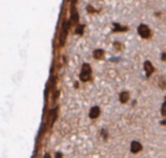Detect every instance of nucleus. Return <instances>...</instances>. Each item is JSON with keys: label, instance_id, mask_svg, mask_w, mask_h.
Instances as JSON below:
<instances>
[{"label": "nucleus", "instance_id": "f257e3e1", "mask_svg": "<svg viewBox=\"0 0 166 158\" xmlns=\"http://www.w3.org/2000/svg\"><path fill=\"white\" fill-rule=\"evenodd\" d=\"M138 33L143 37V38H149V37H150V34H151V31L147 25L141 24L138 27Z\"/></svg>", "mask_w": 166, "mask_h": 158}, {"label": "nucleus", "instance_id": "f03ea898", "mask_svg": "<svg viewBox=\"0 0 166 158\" xmlns=\"http://www.w3.org/2000/svg\"><path fill=\"white\" fill-rule=\"evenodd\" d=\"M144 68H145L146 73H147V76H150V75H151V73H153V65L151 64V62H150V61H146V62H145Z\"/></svg>", "mask_w": 166, "mask_h": 158}, {"label": "nucleus", "instance_id": "7ed1b4c3", "mask_svg": "<svg viewBox=\"0 0 166 158\" xmlns=\"http://www.w3.org/2000/svg\"><path fill=\"white\" fill-rule=\"evenodd\" d=\"M99 114H100V110H99L98 107H93L91 110L89 112V116L91 117V119H96Z\"/></svg>", "mask_w": 166, "mask_h": 158}, {"label": "nucleus", "instance_id": "20e7f679", "mask_svg": "<svg viewBox=\"0 0 166 158\" xmlns=\"http://www.w3.org/2000/svg\"><path fill=\"white\" fill-rule=\"evenodd\" d=\"M141 149H142V146L140 145L138 142H133L132 143H131V151L134 152V153L140 151Z\"/></svg>", "mask_w": 166, "mask_h": 158}, {"label": "nucleus", "instance_id": "39448f33", "mask_svg": "<svg viewBox=\"0 0 166 158\" xmlns=\"http://www.w3.org/2000/svg\"><path fill=\"white\" fill-rule=\"evenodd\" d=\"M128 98H129V94H128L127 92H122L121 95H119V100H121V103L127 102Z\"/></svg>", "mask_w": 166, "mask_h": 158}, {"label": "nucleus", "instance_id": "423d86ee", "mask_svg": "<svg viewBox=\"0 0 166 158\" xmlns=\"http://www.w3.org/2000/svg\"><path fill=\"white\" fill-rule=\"evenodd\" d=\"M80 79H81L83 82L89 81V80L90 79V74H89V73H84V72H82L81 75H80Z\"/></svg>", "mask_w": 166, "mask_h": 158}, {"label": "nucleus", "instance_id": "0eeeda50", "mask_svg": "<svg viewBox=\"0 0 166 158\" xmlns=\"http://www.w3.org/2000/svg\"><path fill=\"white\" fill-rule=\"evenodd\" d=\"M103 54H104V53H103V51H102V50H96V51H94V53H93V55H94V57L96 59L102 58Z\"/></svg>", "mask_w": 166, "mask_h": 158}, {"label": "nucleus", "instance_id": "6e6552de", "mask_svg": "<svg viewBox=\"0 0 166 158\" xmlns=\"http://www.w3.org/2000/svg\"><path fill=\"white\" fill-rule=\"evenodd\" d=\"M82 72H84V73H91V69H90V66L87 64V63H84L83 65V68H82Z\"/></svg>", "mask_w": 166, "mask_h": 158}, {"label": "nucleus", "instance_id": "1a4fd4ad", "mask_svg": "<svg viewBox=\"0 0 166 158\" xmlns=\"http://www.w3.org/2000/svg\"><path fill=\"white\" fill-rule=\"evenodd\" d=\"M54 117H55V112H54V110H52L51 114H50V116H49V119H50V125H52V123H54V119H55Z\"/></svg>", "mask_w": 166, "mask_h": 158}, {"label": "nucleus", "instance_id": "9d476101", "mask_svg": "<svg viewBox=\"0 0 166 158\" xmlns=\"http://www.w3.org/2000/svg\"><path fill=\"white\" fill-rule=\"evenodd\" d=\"M71 19H72V21H78V14L75 12V11H73V13H72V17H71Z\"/></svg>", "mask_w": 166, "mask_h": 158}, {"label": "nucleus", "instance_id": "9b49d317", "mask_svg": "<svg viewBox=\"0 0 166 158\" xmlns=\"http://www.w3.org/2000/svg\"><path fill=\"white\" fill-rule=\"evenodd\" d=\"M83 28H84V25H80V26L77 28V30H76V33L82 34V33H83Z\"/></svg>", "mask_w": 166, "mask_h": 158}, {"label": "nucleus", "instance_id": "f8f14e48", "mask_svg": "<svg viewBox=\"0 0 166 158\" xmlns=\"http://www.w3.org/2000/svg\"><path fill=\"white\" fill-rule=\"evenodd\" d=\"M161 114H162V116H166V104L164 103L162 106V110H161Z\"/></svg>", "mask_w": 166, "mask_h": 158}, {"label": "nucleus", "instance_id": "ddd939ff", "mask_svg": "<svg viewBox=\"0 0 166 158\" xmlns=\"http://www.w3.org/2000/svg\"><path fill=\"white\" fill-rule=\"evenodd\" d=\"M61 156H62V155H61V153H59V152H57V153H56V158H62Z\"/></svg>", "mask_w": 166, "mask_h": 158}, {"label": "nucleus", "instance_id": "4468645a", "mask_svg": "<svg viewBox=\"0 0 166 158\" xmlns=\"http://www.w3.org/2000/svg\"><path fill=\"white\" fill-rule=\"evenodd\" d=\"M166 59V53H163L162 54V60H165Z\"/></svg>", "mask_w": 166, "mask_h": 158}, {"label": "nucleus", "instance_id": "2eb2a0df", "mask_svg": "<svg viewBox=\"0 0 166 158\" xmlns=\"http://www.w3.org/2000/svg\"><path fill=\"white\" fill-rule=\"evenodd\" d=\"M44 158H51V157H50V155H49V154H46V155H45V157H44Z\"/></svg>", "mask_w": 166, "mask_h": 158}, {"label": "nucleus", "instance_id": "dca6fc26", "mask_svg": "<svg viewBox=\"0 0 166 158\" xmlns=\"http://www.w3.org/2000/svg\"><path fill=\"white\" fill-rule=\"evenodd\" d=\"M165 104H166V97H165Z\"/></svg>", "mask_w": 166, "mask_h": 158}]
</instances>
